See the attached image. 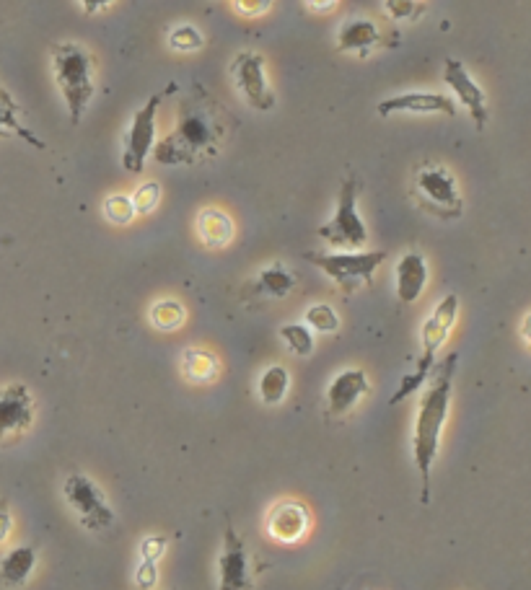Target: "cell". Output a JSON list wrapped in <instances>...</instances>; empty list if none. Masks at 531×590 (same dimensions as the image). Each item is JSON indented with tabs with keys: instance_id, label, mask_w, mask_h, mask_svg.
Listing matches in <instances>:
<instances>
[{
	"instance_id": "cell-1",
	"label": "cell",
	"mask_w": 531,
	"mask_h": 590,
	"mask_svg": "<svg viewBox=\"0 0 531 590\" xmlns=\"http://www.w3.org/2000/svg\"><path fill=\"white\" fill-rule=\"evenodd\" d=\"M459 355L451 352L449 358L433 365L428 381L420 391L418 412H415V425H412V461L420 474V503L423 508L430 505V477H433V464L441 451V435L446 417H449L451 396H454V378Z\"/></svg>"
},
{
	"instance_id": "cell-2",
	"label": "cell",
	"mask_w": 531,
	"mask_h": 590,
	"mask_svg": "<svg viewBox=\"0 0 531 590\" xmlns=\"http://www.w3.org/2000/svg\"><path fill=\"white\" fill-rule=\"evenodd\" d=\"M223 138V114L210 104L203 88H195L192 96L182 101L174 130L153 145L151 156L161 166H195L197 161L221 151Z\"/></svg>"
},
{
	"instance_id": "cell-3",
	"label": "cell",
	"mask_w": 531,
	"mask_h": 590,
	"mask_svg": "<svg viewBox=\"0 0 531 590\" xmlns=\"http://www.w3.org/2000/svg\"><path fill=\"white\" fill-rule=\"evenodd\" d=\"M52 73L60 94L68 107V117L73 125L83 120L91 99L96 94L94 60L89 50L78 42H60L52 47Z\"/></svg>"
},
{
	"instance_id": "cell-4",
	"label": "cell",
	"mask_w": 531,
	"mask_h": 590,
	"mask_svg": "<svg viewBox=\"0 0 531 590\" xmlns=\"http://www.w3.org/2000/svg\"><path fill=\"white\" fill-rule=\"evenodd\" d=\"M456 316H459V295L456 293L443 295L441 301H438V306L433 308V314L425 319L423 332H420V345H423V352H420L415 368H412L410 373H405L402 381H399L397 391H394V396L389 399L392 407H397V404L405 402L407 396H412L415 391L423 389L430 371H433V365H436L438 350H441L443 342L449 339L451 329H454Z\"/></svg>"
},
{
	"instance_id": "cell-5",
	"label": "cell",
	"mask_w": 531,
	"mask_h": 590,
	"mask_svg": "<svg viewBox=\"0 0 531 590\" xmlns=\"http://www.w3.org/2000/svg\"><path fill=\"white\" fill-rule=\"evenodd\" d=\"M306 262L324 272V275L342 290V295H353L363 285H371L386 252H306Z\"/></svg>"
},
{
	"instance_id": "cell-6",
	"label": "cell",
	"mask_w": 531,
	"mask_h": 590,
	"mask_svg": "<svg viewBox=\"0 0 531 590\" xmlns=\"http://www.w3.org/2000/svg\"><path fill=\"white\" fill-rule=\"evenodd\" d=\"M358 182L353 176L342 179L340 192H337V205L332 218L319 228V239L329 246L342 249V252H358L368 241V228L358 213Z\"/></svg>"
},
{
	"instance_id": "cell-7",
	"label": "cell",
	"mask_w": 531,
	"mask_h": 590,
	"mask_svg": "<svg viewBox=\"0 0 531 590\" xmlns=\"http://www.w3.org/2000/svg\"><path fill=\"white\" fill-rule=\"evenodd\" d=\"M415 197L428 210L441 220H454L464 213V200L459 192L454 174L449 169L436 164H425L415 174Z\"/></svg>"
},
{
	"instance_id": "cell-8",
	"label": "cell",
	"mask_w": 531,
	"mask_h": 590,
	"mask_svg": "<svg viewBox=\"0 0 531 590\" xmlns=\"http://www.w3.org/2000/svg\"><path fill=\"white\" fill-rule=\"evenodd\" d=\"M161 107V94H151L148 101L127 125L125 138H122V166L127 174H143L148 156L156 145V114Z\"/></svg>"
},
{
	"instance_id": "cell-9",
	"label": "cell",
	"mask_w": 531,
	"mask_h": 590,
	"mask_svg": "<svg viewBox=\"0 0 531 590\" xmlns=\"http://www.w3.org/2000/svg\"><path fill=\"white\" fill-rule=\"evenodd\" d=\"M63 495L73 513L78 515V521L89 531H107L114 523V510L109 508L107 497H104L102 487L89 479L86 474H70L63 484Z\"/></svg>"
},
{
	"instance_id": "cell-10",
	"label": "cell",
	"mask_w": 531,
	"mask_h": 590,
	"mask_svg": "<svg viewBox=\"0 0 531 590\" xmlns=\"http://www.w3.org/2000/svg\"><path fill=\"white\" fill-rule=\"evenodd\" d=\"M231 81H234L236 91H239L247 104L257 112H270L275 107V91H272L270 81H267L265 57L260 52L244 50L231 60Z\"/></svg>"
},
{
	"instance_id": "cell-11",
	"label": "cell",
	"mask_w": 531,
	"mask_h": 590,
	"mask_svg": "<svg viewBox=\"0 0 531 590\" xmlns=\"http://www.w3.org/2000/svg\"><path fill=\"white\" fill-rule=\"evenodd\" d=\"M34 425V396L24 383H8L0 386V446H8L11 440Z\"/></svg>"
},
{
	"instance_id": "cell-12",
	"label": "cell",
	"mask_w": 531,
	"mask_h": 590,
	"mask_svg": "<svg viewBox=\"0 0 531 590\" xmlns=\"http://www.w3.org/2000/svg\"><path fill=\"white\" fill-rule=\"evenodd\" d=\"M443 83L451 88L454 101H459L467 109L477 130H482L487 125V117H490V112H487V96L480 83L472 78V73L464 68L462 60H456V57L446 60V65H443Z\"/></svg>"
},
{
	"instance_id": "cell-13",
	"label": "cell",
	"mask_w": 531,
	"mask_h": 590,
	"mask_svg": "<svg viewBox=\"0 0 531 590\" xmlns=\"http://www.w3.org/2000/svg\"><path fill=\"white\" fill-rule=\"evenodd\" d=\"M218 570H221V580L218 588L221 590H252V559H249V549L241 536H236L234 526L226 523V534H223V552L218 559Z\"/></svg>"
},
{
	"instance_id": "cell-14",
	"label": "cell",
	"mask_w": 531,
	"mask_h": 590,
	"mask_svg": "<svg viewBox=\"0 0 531 590\" xmlns=\"http://www.w3.org/2000/svg\"><path fill=\"white\" fill-rule=\"evenodd\" d=\"M376 112L381 117H394V114H449L454 117L456 104L454 99H449L446 94H436V91H407V94L379 101Z\"/></svg>"
},
{
	"instance_id": "cell-15",
	"label": "cell",
	"mask_w": 531,
	"mask_h": 590,
	"mask_svg": "<svg viewBox=\"0 0 531 590\" xmlns=\"http://www.w3.org/2000/svg\"><path fill=\"white\" fill-rule=\"evenodd\" d=\"M368 376L361 368H345L327 386V415L345 417L368 394Z\"/></svg>"
},
{
	"instance_id": "cell-16",
	"label": "cell",
	"mask_w": 531,
	"mask_h": 590,
	"mask_svg": "<svg viewBox=\"0 0 531 590\" xmlns=\"http://www.w3.org/2000/svg\"><path fill=\"white\" fill-rule=\"evenodd\" d=\"M267 534L278 544H296L309 534V510L301 503H278L267 513Z\"/></svg>"
},
{
	"instance_id": "cell-17",
	"label": "cell",
	"mask_w": 531,
	"mask_h": 590,
	"mask_svg": "<svg viewBox=\"0 0 531 590\" xmlns=\"http://www.w3.org/2000/svg\"><path fill=\"white\" fill-rule=\"evenodd\" d=\"M381 44H384L381 29L363 16H353L337 29V52H342V55L366 57Z\"/></svg>"
},
{
	"instance_id": "cell-18",
	"label": "cell",
	"mask_w": 531,
	"mask_h": 590,
	"mask_svg": "<svg viewBox=\"0 0 531 590\" xmlns=\"http://www.w3.org/2000/svg\"><path fill=\"white\" fill-rule=\"evenodd\" d=\"M428 262L420 252H407L394 267V290L402 303H415L428 285Z\"/></svg>"
},
{
	"instance_id": "cell-19",
	"label": "cell",
	"mask_w": 531,
	"mask_h": 590,
	"mask_svg": "<svg viewBox=\"0 0 531 590\" xmlns=\"http://www.w3.org/2000/svg\"><path fill=\"white\" fill-rule=\"evenodd\" d=\"M0 138H21L26 145H32L37 151H45V140L34 135L29 127L21 122V104L13 99V94L0 81Z\"/></svg>"
},
{
	"instance_id": "cell-20",
	"label": "cell",
	"mask_w": 531,
	"mask_h": 590,
	"mask_svg": "<svg viewBox=\"0 0 531 590\" xmlns=\"http://www.w3.org/2000/svg\"><path fill=\"white\" fill-rule=\"evenodd\" d=\"M37 567V549L16 547L0 559V585L3 588H21L26 580L32 578Z\"/></svg>"
},
{
	"instance_id": "cell-21",
	"label": "cell",
	"mask_w": 531,
	"mask_h": 590,
	"mask_svg": "<svg viewBox=\"0 0 531 590\" xmlns=\"http://www.w3.org/2000/svg\"><path fill=\"white\" fill-rule=\"evenodd\" d=\"M197 233H200L205 246L221 249V246H228L231 239H234V220L228 218L223 210L208 208L197 218Z\"/></svg>"
},
{
	"instance_id": "cell-22",
	"label": "cell",
	"mask_w": 531,
	"mask_h": 590,
	"mask_svg": "<svg viewBox=\"0 0 531 590\" xmlns=\"http://www.w3.org/2000/svg\"><path fill=\"white\" fill-rule=\"evenodd\" d=\"M249 288H252L254 295L280 301V298L291 295V290L296 288V277H293V272L288 270L285 264H270V267H265V270L257 275V280H254Z\"/></svg>"
},
{
	"instance_id": "cell-23",
	"label": "cell",
	"mask_w": 531,
	"mask_h": 590,
	"mask_svg": "<svg viewBox=\"0 0 531 590\" xmlns=\"http://www.w3.org/2000/svg\"><path fill=\"white\" fill-rule=\"evenodd\" d=\"M288 389H291V373L283 365H270L265 373L260 376V383H257V394H260L262 404L267 407H275L288 396Z\"/></svg>"
},
{
	"instance_id": "cell-24",
	"label": "cell",
	"mask_w": 531,
	"mask_h": 590,
	"mask_svg": "<svg viewBox=\"0 0 531 590\" xmlns=\"http://www.w3.org/2000/svg\"><path fill=\"white\" fill-rule=\"evenodd\" d=\"M218 371H221V368H218V360H215L213 352L192 347V350H187L182 355V373L187 381L208 383L218 376Z\"/></svg>"
},
{
	"instance_id": "cell-25",
	"label": "cell",
	"mask_w": 531,
	"mask_h": 590,
	"mask_svg": "<svg viewBox=\"0 0 531 590\" xmlns=\"http://www.w3.org/2000/svg\"><path fill=\"white\" fill-rule=\"evenodd\" d=\"M184 319H187V311H184V306L179 301L166 298V301H159L151 306V324L156 329H161V332H174V329L182 327Z\"/></svg>"
},
{
	"instance_id": "cell-26",
	"label": "cell",
	"mask_w": 531,
	"mask_h": 590,
	"mask_svg": "<svg viewBox=\"0 0 531 590\" xmlns=\"http://www.w3.org/2000/svg\"><path fill=\"white\" fill-rule=\"evenodd\" d=\"M280 339L298 358H309L314 352V334L306 324H298V321L296 324H285V327H280Z\"/></svg>"
},
{
	"instance_id": "cell-27",
	"label": "cell",
	"mask_w": 531,
	"mask_h": 590,
	"mask_svg": "<svg viewBox=\"0 0 531 590\" xmlns=\"http://www.w3.org/2000/svg\"><path fill=\"white\" fill-rule=\"evenodd\" d=\"M304 324L311 332L319 334H335L340 329V316L329 303H314L304 314Z\"/></svg>"
},
{
	"instance_id": "cell-28",
	"label": "cell",
	"mask_w": 531,
	"mask_h": 590,
	"mask_svg": "<svg viewBox=\"0 0 531 590\" xmlns=\"http://www.w3.org/2000/svg\"><path fill=\"white\" fill-rule=\"evenodd\" d=\"M203 44V32L192 24H179L177 29H171L169 34V47L177 52H197Z\"/></svg>"
},
{
	"instance_id": "cell-29",
	"label": "cell",
	"mask_w": 531,
	"mask_h": 590,
	"mask_svg": "<svg viewBox=\"0 0 531 590\" xmlns=\"http://www.w3.org/2000/svg\"><path fill=\"white\" fill-rule=\"evenodd\" d=\"M104 215H107L109 223L114 226H127V223H133L135 218V208L133 200L127 195H112L104 200Z\"/></svg>"
},
{
	"instance_id": "cell-30",
	"label": "cell",
	"mask_w": 531,
	"mask_h": 590,
	"mask_svg": "<svg viewBox=\"0 0 531 590\" xmlns=\"http://www.w3.org/2000/svg\"><path fill=\"white\" fill-rule=\"evenodd\" d=\"M133 208H135V215H148L156 210V205H159L161 200V189L156 182H146L143 187H138V192H135L133 197Z\"/></svg>"
},
{
	"instance_id": "cell-31",
	"label": "cell",
	"mask_w": 531,
	"mask_h": 590,
	"mask_svg": "<svg viewBox=\"0 0 531 590\" xmlns=\"http://www.w3.org/2000/svg\"><path fill=\"white\" fill-rule=\"evenodd\" d=\"M423 0H384V11L389 13V19L407 21L418 19L423 13Z\"/></svg>"
},
{
	"instance_id": "cell-32",
	"label": "cell",
	"mask_w": 531,
	"mask_h": 590,
	"mask_svg": "<svg viewBox=\"0 0 531 590\" xmlns=\"http://www.w3.org/2000/svg\"><path fill=\"white\" fill-rule=\"evenodd\" d=\"M272 8V0H234V11L244 19H257Z\"/></svg>"
},
{
	"instance_id": "cell-33",
	"label": "cell",
	"mask_w": 531,
	"mask_h": 590,
	"mask_svg": "<svg viewBox=\"0 0 531 590\" xmlns=\"http://www.w3.org/2000/svg\"><path fill=\"white\" fill-rule=\"evenodd\" d=\"M166 539L164 536H151V539L143 541V547H140V554H143V562H156V559L164 554Z\"/></svg>"
},
{
	"instance_id": "cell-34",
	"label": "cell",
	"mask_w": 531,
	"mask_h": 590,
	"mask_svg": "<svg viewBox=\"0 0 531 590\" xmlns=\"http://www.w3.org/2000/svg\"><path fill=\"white\" fill-rule=\"evenodd\" d=\"M13 528V518H11V508H8V497H0V544L11 536Z\"/></svg>"
},
{
	"instance_id": "cell-35",
	"label": "cell",
	"mask_w": 531,
	"mask_h": 590,
	"mask_svg": "<svg viewBox=\"0 0 531 590\" xmlns=\"http://www.w3.org/2000/svg\"><path fill=\"white\" fill-rule=\"evenodd\" d=\"M156 578H159V572H156V562H143V567L138 570L140 588H153V585H156Z\"/></svg>"
},
{
	"instance_id": "cell-36",
	"label": "cell",
	"mask_w": 531,
	"mask_h": 590,
	"mask_svg": "<svg viewBox=\"0 0 531 590\" xmlns=\"http://www.w3.org/2000/svg\"><path fill=\"white\" fill-rule=\"evenodd\" d=\"M83 8V13H89V16H96V13L107 11L109 6H112L114 0H78Z\"/></svg>"
},
{
	"instance_id": "cell-37",
	"label": "cell",
	"mask_w": 531,
	"mask_h": 590,
	"mask_svg": "<svg viewBox=\"0 0 531 590\" xmlns=\"http://www.w3.org/2000/svg\"><path fill=\"white\" fill-rule=\"evenodd\" d=\"M337 3H340V0H306V6H309L311 11H319V13L332 11V8H335Z\"/></svg>"
}]
</instances>
